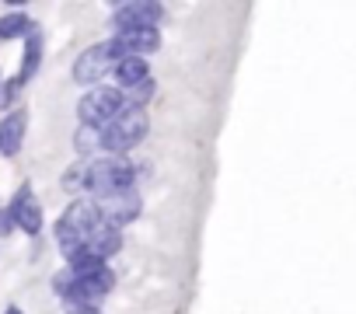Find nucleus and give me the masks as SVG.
I'll return each instance as SVG.
<instances>
[{
  "label": "nucleus",
  "instance_id": "1",
  "mask_svg": "<svg viewBox=\"0 0 356 314\" xmlns=\"http://www.w3.org/2000/svg\"><path fill=\"white\" fill-rule=\"evenodd\" d=\"M115 286V272L108 265L98 269H63L53 279V290L63 297L67 307H98V300H105Z\"/></svg>",
  "mask_w": 356,
  "mask_h": 314
},
{
  "label": "nucleus",
  "instance_id": "2",
  "mask_svg": "<svg viewBox=\"0 0 356 314\" xmlns=\"http://www.w3.org/2000/svg\"><path fill=\"white\" fill-rule=\"evenodd\" d=\"M126 189H136L133 161L115 157V154H102L95 161H88V192L95 199H105V196H115V192H126Z\"/></svg>",
  "mask_w": 356,
  "mask_h": 314
},
{
  "label": "nucleus",
  "instance_id": "3",
  "mask_svg": "<svg viewBox=\"0 0 356 314\" xmlns=\"http://www.w3.org/2000/svg\"><path fill=\"white\" fill-rule=\"evenodd\" d=\"M150 129V115L147 108H133L126 105L105 129H102V154H115V157H126V150H133L136 143H143Z\"/></svg>",
  "mask_w": 356,
  "mask_h": 314
},
{
  "label": "nucleus",
  "instance_id": "4",
  "mask_svg": "<svg viewBox=\"0 0 356 314\" xmlns=\"http://www.w3.org/2000/svg\"><path fill=\"white\" fill-rule=\"evenodd\" d=\"M98 224H102L98 203H95V199H74V203L63 210V217L56 220V241H60L63 255L77 251Z\"/></svg>",
  "mask_w": 356,
  "mask_h": 314
},
{
  "label": "nucleus",
  "instance_id": "5",
  "mask_svg": "<svg viewBox=\"0 0 356 314\" xmlns=\"http://www.w3.org/2000/svg\"><path fill=\"white\" fill-rule=\"evenodd\" d=\"M122 56H126V53L115 46V39L95 42V46H88V49L77 56V63H74V81L91 91V88H98L105 77H112V70H115V63H119Z\"/></svg>",
  "mask_w": 356,
  "mask_h": 314
},
{
  "label": "nucleus",
  "instance_id": "6",
  "mask_svg": "<svg viewBox=\"0 0 356 314\" xmlns=\"http://www.w3.org/2000/svg\"><path fill=\"white\" fill-rule=\"evenodd\" d=\"M122 108H126V94L115 84H98L77 101L81 126H95V129H105Z\"/></svg>",
  "mask_w": 356,
  "mask_h": 314
},
{
  "label": "nucleus",
  "instance_id": "7",
  "mask_svg": "<svg viewBox=\"0 0 356 314\" xmlns=\"http://www.w3.org/2000/svg\"><path fill=\"white\" fill-rule=\"evenodd\" d=\"M164 18L161 4H150V0H126V4L112 8V28L115 32H133V28H157Z\"/></svg>",
  "mask_w": 356,
  "mask_h": 314
},
{
  "label": "nucleus",
  "instance_id": "8",
  "mask_svg": "<svg viewBox=\"0 0 356 314\" xmlns=\"http://www.w3.org/2000/svg\"><path fill=\"white\" fill-rule=\"evenodd\" d=\"M95 203H98L102 220L112 224V227H119V231H122L126 224H133V220L140 217V210H143L136 189H126V192H115V196H105V199H95Z\"/></svg>",
  "mask_w": 356,
  "mask_h": 314
},
{
  "label": "nucleus",
  "instance_id": "9",
  "mask_svg": "<svg viewBox=\"0 0 356 314\" xmlns=\"http://www.w3.org/2000/svg\"><path fill=\"white\" fill-rule=\"evenodd\" d=\"M119 248H122V231L102 220V224L88 234V241H84L77 251H88L91 258H98V262H105V265H108V258H112V255H119Z\"/></svg>",
  "mask_w": 356,
  "mask_h": 314
},
{
  "label": "nucleus",
  "instance_id": "10",
  "mask_svg": "<svg viewBox=\"0 0 356 314\" xmlns=\"http://www.w3.org/2000/svg\"><path fill=\"white\" fill-rule=\"evenodd\" d=\"M112 39H115V46H119L126 56H140V60H147V56H154V53L161 49V28H133V32H115Z\"/></svg>",
  "mask_w": 356,
  "mask_h": 314
},
{
  "label": "nucleus",
  "instance_id": "11",
  "mask_svg": "<svg viewBox=\"0 0 356 314\" xmlns=\"http://www.w3.org/2000/svg\"><path fill=\"white\" fill-rule=\"evenodd\" d=\"M11 213H15V224H18L25 234H39V231H42V206H39V199L32 196L29 185L18 189V196H15V203H11Z\"/></svg>",
  "mask_w": 356,
  "mask_h": 314
},
{
  "label": "nucleus",
  "instance_id": "12",
  "mask_svg": "<svg viewBox=\"0 0 356 314\" xmlns=\"http://www.w3.org/2000/svg\"><path fill=\"white\" fill-rule=\"evenodd\" d=\"M25 126H29V115L25 112H8V119L0 122V154L15 157L22 150V140H25Z\"/></svg>",
  "mask_w": 356,
  "mask_h": 314
},
{
  "label": "nucleus",
  "instance_id": "13",
  "mask_svg": "<svg viewBox=\"0 0 356 314\" xmlns=\"http://www.w3.org/2000/svg\"><path fill=\"white\" fill-rule=\"evenodd\" d=\"M112 77H115V88H119V91H129V88L143 84V81L154 77V74H150L147 60H140V56H122V60L115 63Z\"/></svg>",
  "mask_w": 356,
  "mask_h": 314
},
{
  "label": "nucleus",
  "instance_id": "14",
  "mask_svg": "<svg viewBox=\"0 0 356 314\" xmlns=\"http://www.w3.org/2000/svg\"><path fill=\"white\" fill-rule=\"evenodd\" d=\"M39 63H42V35L35 32V35H29V39H25V56H22L18 81H22V84H29V81H32V74L39 70Z\"/></svg>",
  "mask_w": 356,
  "mask_h": 314
},
{
  "label": "nucleus",
  "instance_id": "15",
  "mask_svg": "<svg viewBox=\"0 0 356 314\" xmlns=\"http://www.w3.org/2000/svg\"><path fill=\"white\" fill-rule=\"evenodd\" d=\"M35 35V22L29 15H4L0 18V39H29Z\"/></svg>",
  "mask_w": 356,
  "mask_h": 314
},
{
  "label": "nucleus",
  "instance_id": "16",
  "mask_svg": "<svg viewBox=\"0 0 356 314\" xmlns=\"http://www.w3.org/2000/svg\"><path fill=\"white\" fill-rule=\"evenodd\" d=\"M74 147H77V154H98V150H102V129L81 126V129L74 133Z\"/></svg>",
  "mask_w": 356,
  "mask_h": 314
},
{
  "label": "nucleus",
  "instance_id": "17",
  "mask_svg": "<svg viewBox=\"0 0 356 314\" xmlns=\"http://www.w3.org/2000/svg\"><path fill=\"white\" fill-rule=\"evenodd\" d=\"M154 91H157V84H154V77H147L143 84H136V88H129V91H122V94H126V105L143 108V105L154 98Z\"/></svg>",
  "mask_w": 356,
  "mask_h": 314
},
{
  "label": "nucleus",
  "instance_id": "18",
  "mask_svg": "<svg viewBox=\"0 0 356 314\" xmlns=\"http://www.w3.org/2000/svg\"><path fill=\"white\" fill-rule=\"evenodd\" d=\"M63 189L67 192H88V161H81V165H74L67 175H63Z\"/></svg>",
  "mask_w": 356,
  "mask_h": 314
},
{
  "label": "nucleus",
  "instance_id": "19",
  "mask_svg": "<svg viewBox=\"0 0 356 314\" xmlns=\"http://www.w3.org/2000/svg\"><path fill=\"white\" fill-rule=\"evenodd\" d=\"M11 231H18V224H15V213H11V206H8V210H0V238L11 234Z\"/></svg>",
  "mask_w": 356,
  "mask_h": 314
},
{
  "label": "nucleus",
  "instance_id": "20",
  "mask_svg": "<svg viewBox=\"0 0 356 314\" xmlns=\"http://www.w3.org/2000/svg\"><path fill=\"white\" fill-rule=\"evenodd\" d=\"M67 314H102V311L98 307H70Z\"/></svg>",
  "mask_w": 356,
  "mask_h": 314
},
{
  "label": "nucleus",
  "instance_id": "21",
  "mask_svg": "<svg viewBox=\"0 0 356 314\" xmlns=\"http://www.w3.org/2000/svg\"><path fill=\"white\" fill-rule=\"evenodd\" d=\"M4 314H25V311H22V307H8Z\"/></svg>",
  "mask_w": 356,
  "mask_h": 314
}]
</instances>
